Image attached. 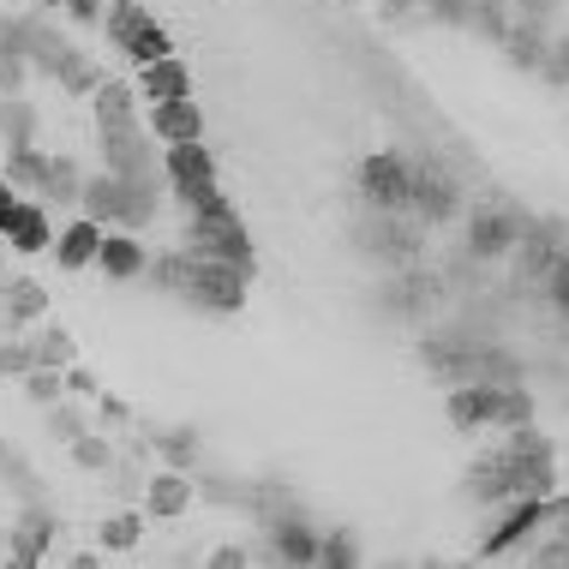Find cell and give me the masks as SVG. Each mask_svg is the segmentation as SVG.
I'll return each mask as SVG.
<instances>
[{
	"label": "cell",
	"instance_id": "obj_3",
	"mask_svg": "<svg viewBox=\"0 0 569 569\" xmlns=\"http://www.w3.org/2000/svg\"><path fill=\"white\" fill-rule=\"evenodd\" d=\"M97 144H102V162H109L114 180H157L162 187V162L157 150L144 144V120H138V90L102 79L97 84Z\"/></svg>",
	"mask_w": 569,
	"mask_h": 569
},
{
	"label": "cell",
	"instance_id": "obj_48",
	"mask_svg": "<svg viewBox=\"0 0 569 569\" xmlns=\"http://www.w3.org/2000/svg\"><path fill=\"white\" fill-rule=\"evenodd\" d=\"M37 7H60V0H37Z\"/></svg>",
	"mask_w": 569,
	"mask_h": 569
},
{
	"label": "cell",
	"instance_id": "obj_33",
	"mask_svg": "<svg viewBox=\"0 0 569 569\" xmlns=\"http://www.w3.org/2000/svg\"><path fill=\"white\" fill-rule=\"evenodd\" d=\"M318 563L325 569H360V540H353L348 528H330L325 540H318Z\"/></svg>",
	"mask_w": 569,
	"mask_h": 569
},
{
	"label": "cell",
	"instance_id": "obj_39",
	"mask_svg": "<svg viewBox=\"0 0 569 569\" xmlns=\"http://www.w3.org/2000/svg\"><path fill=\"white\" fill-rule=\"evenodd\" d=\"M60 383H67V390L79 396V402H97V396H102V383H97V372H90V366H79V360H72L67 372H60Z\"/></svg>",
	"mask_w": 569,
	"mask_h": 569
},
{
	"label": "cell",
	"instance_id": "obj_46",
	"mask_svg": "<svg viewBox=\"0 0 569 569\" xmlns=\"http://www.w3.org/2000/svg\"><path fill=\"white\" fill-rule=\"evenodd\" d=\"M97 420L102 426H127L132 413H127V402H114V396H97Z\"/></svg>",
	"mask_w": 569,
	"mask_h": 569
},
{
	"label": "cell",
	"instance_id": "obj_15",
	"mask_svg": "<svg viewBox=\"0 0 569 569\" xmlns=\"http://www.w3.org/2000/svg\"><path fill=\"white\" fill-rule=\"evenodd\" d=\"M192 498H198V486H192V473H180V468H157L144 480V516H157V521H180L192 510Z\"/></svg>",
	"mask_w": 569,
	"mask_h": 569
},
{
	"label": "cell",
	"instance_id": "obj_36",
	"mask_svg": "<svg viewBox=\"0 0 569 569\" xmlns=\"http://www.w3.org/2000/svg\"><path fill=\"white\" fill-rule=\"evenodd\" d=\"M540 79L546 84H569V30H551V42H546V60H540Z\"/></svg>",
	"mask_w": 569,
	"mask_h": 569
},
{
	"label": "cell",
	"instance_id": "obj_14",
	"mask_svg": "<svg viewBox=\"0 0 569 569\" xmlns=\"http://www.w3.org/2000/svg\"><path fill=\"white\" fill-rule=\"evenodd\" d=\"M162 174H168V192H198V187H217V157L204 150V138H192V144H168Z\"/></svg>",
	"mask_w": 569,
	"mask_h": 569
},
{
	"label": "cell",
	"instance_id": "obj_7",
	"mask_svg": "<svg viewBox=\"0 0 569 569\" xmlns=\"http://www.w3.org/2000/svg\"><path fill=\"white\" fill-rule=\"evenodd\" d=\"M360 198H366V210H396V217H408L413 174H408L402 150H378V157L360 162Z\"/></svg>",
	"mask_w": 569,
	"mask_h": 569
},
{
	"label": "cell",
	"instance_id": "obj_6",
	"mask_svg": "<svg viewBox=\"0 0 569 569\" xmlns=\"http://www.w3.org/2000/svg\"><path fill=\"white\" fill-rule=\"evenodd\" d=\"M187 252L198 258H222V264H240L252 276V240H246V222L234 210H217V217H187Z\"/></svg>",
	"mask_w": 569,
	"mask_h": 569
},
{
	"label": "cell",
	"instance_id": "obj_44",
	"mask_svg": "<svg viewBox=\"0 0 569 569\" xmlns=\"http://www.w3.org/2000/svg\"><path fill=\"white\" fill-rule=\"evenodd\" d=\"M246 563H252V551H246V546H217V551H210V569H246Z\"/></svg>",
	"mask_w": 569,
	"mask_h": 569
},
{
	"label": "cell",
	"instance_id": "obj_17",
	"mask_svg": "<svg viewBox=\"0 0 569 569\" xmlns=\"http://www.w3.org/2000/svg\"><path fill=\"white\" fill-rule=\"evenodd\" d=\"M150 138H162V144H192V138H204V114H198L192 97H174V102H150Z\"/></svg>",
	"mask_w": 569,
	"mask_h": 569
},
{
	"label": "cell",
	"instance_id": "obj_26",
	"mask_svg": "<svg viewBox=\"0 0 569 569\" xmlns=\"http://www.w3.org/2000/svg\"><path fill=\"white\" fill-rule=\"evenodd\" d=\"M79 192H84V168L72 162V157H49V174H42V198H49V204H79Z\"/></svg>",
	"mask_w": 569,
	"mask_h": 569
},
{
	"label": "cell",
	"instance_id": "obj_29",
	"mask_svg": "<svg viewBox=\"0 0 569 569\" xmlns=\"http://www.w3.org/2000/svg\"><path fill=\"white\" fill-rule=\"evenodd\" d=\"M468 24L486 30L491 42H503V30L516 24V0H468Z\"/></svg>",
	"mask_w": 569,
	"mask_h": 569
},
{
	"label": "cell",
	"instance_id": "obj_21",
	"mask_svg": "<svg viewBox=\"0 0 569 569\" xmlns=\"http://www.w3.org/2000/svg\"><path fill=\"white\" fill-rule=\"evenodd\" d=\"M97 246H102V222L79 217L72 228H60V234H54V258H60V270H90V264H97Z\"/></svg>",
	"mask_w": 569,
	"mask_h": 569
},
{
	"label": "cell",
	"instance_id": "obj_5",
	"mask_svg": "<svg viewBox=\"0 0 569 569\" xmlns=\"http://www.w3.org/2000/svg\"><path fill=\"white\" fill-rule=\"evenodd\" d=\"M102 24H109V42L120 54L132 60V67H150V60L174 54V42H168V30L144 12V0H109V12H102Z\"/></svg>",
	"mask_w": 569,
	"mask_h": 569
},
{
	"label": "cell",
	"instance_id": "obj_31",
	"mask_svg": "<svg viewBox=\"0 0 569 569\" xmlns=\"http://www.w3.org/2000/svg\"><path fill=\"white\" fill-rule=\"evenodd\" d=\"M97 540L109 546V551H132L138 540H144V516H138V510H114V516L97 528Z\"/></svg>",
	"mask_w": 569,
	"mask_h": 569
},
{
	"label": "cell",
	"instance_id": "obj_13",
	"mask_svg": "<svg viewBox=\"0 0 569 569\" xmlns=\"http://www.w3.org/2000/svg\"><path fill=\"white\" fill-rule=\"evenodd\" d=\"M264 540H270L264 558H276V563H318V533L306 528L295 510L264 516Z\"/></svg>",
	"mask_w": 569,
	"mask_h": 569
},
{
	"label": "cell",
	"instance_id": "obj_8",
	"mask_svg": "<svg viewBox=\"0 0 569 569\" xmlns=\"http://www.w3.org/2000/svg\"><path fill=\"white\" fill-rule=\"evenodd\" d=\"M353 240H360L366 258H383V264H413L420 258V234L396 217V210H366L353 222Z\"/></svg>",
	"mask_w": 569,
	"mask_h": 569
},
{
	"label": "cell",
	"instance_id": "obj_28",
	"mask_svg": "<svg viewBox=\"0 0 569 569\" xmlns=\"http://www.w3.org/2000/svg\"><path fill=\"white\" fill-rule=\"evenodd\" d=\"M42 174H49V157H42L37 144H24V150H12L7 157V187H19V192H42Z\"/></svg>",
	"mask_w": 569,
	"mask_h": 569
},
{
	"label": "cell",
	"instance_id": "obj_9",
	"mask_svg": "<svg viewBox=\"0 0 569 569\" xmlns=\"http://www.w3.org/2000/svg\"><path fill=\"white\" fill-rule=\"evenodd\" d=\"M521 210L510 204H486L468 217V258H510L516 252V234H521Z\"/></svg>",
	"mask_w": 569,
	"mask_h": 569
},
{
	"label": "cell",
	"instance_id": "obj_37",
	"mask_svg": "<svg viewBox=\"0 0 569 569\" xmlns=\"http://www.w3.org/2000/svg\"><path fill=\"white\" fill-rule=\"evenodd\" d=\"M540 288L551 295V306H558V312L569 318V246H563V252H558V258H551V264H546Z\"/></svg>",
	"mask_w": 569,
	"mask_h": 569
},
{
	"label": "cell",
	"instance_id": "obj_45",
	"mask_svg": "<svg viewBox=\"0 0 569 569\" xmlns=\"http://www.w3.org/2000/svg\"><path fill=\"white\" fill-rule=\"evenodd\" d=\"M60 7H67L72 19H79V24H97L102 12H109V0H60Z\"/></svg>",
	"mask_w": 569,
	"mask_h": 569
},
{
	"label": "cell",
	"instance_id": "obj_20",
	"mask_svg": "<svg viewBox=\"0 0 569 569\" xmlns=\"http://www.w3.org/2000/svg\"><path fill=\"white\" fill-rule=\"evenodd\" d=\"M67 49H72V42L60 37L42 12H24V60H30V72H49V79H54V67L67 60Z\"/></svg>",
	"mask_w": 569,
	"mask_h": 569
},
{
	"label": "cell",
	"instance_id": "obj_41",
	"mask_svg": "<svg viewBox=\"0 0 569 569\" xmlns=\"http://www.w3.org/2000/svg\"><path fill=\"white\" fill-rule=\"evenodd\" d=\"M24 79H30V60H19V54H0V97H19Z\"/></svg>",
	"mask_w": 569,
	"mask_h": 569
},
{
	"label": "cell",
	"instance_id": "obj_11",
	"mask_svg": "<svg viewBox=\"0 0 569 569\" xmlns=\"http://www.w3.org/2000/svg\"><path fill=\"white\" fill-rule=\"evenodd\" d=\"M540 528H546V498H510L503 521L480 540V558H510V551H516L521 540H533Z\"/></svg>",
	"mask_w": 569,
	"mask_h": 569
},
{
	"label": "cell",
	"instance_id": "obj_40",
	"mask_svg": "<svg viewBox=\"0 0 569 569\" xmlns=\"http://www.w3.org/2000/svg\"><path fill=\"white\" fill-rule=\"evenodd\" d=\"M109 486L120 498H144V473H138L132 461H109Z\"/></svg>",
	"mask_w": 569,
	"mask_h": 569
},
{
	"label": "cell",
	"instance_id": "obj_18",
	"mask_svg": "<svg viewBox=\"0 0 569 569\" xmlns=\"http://www.w3.org/2000/svg\"><path fill=\"white\" fill-rule=\"evenodd\" d=\"M138 97H144V102L192 97V67L180 54H162V60H150V67H138Z\"/></svg>",
	"mask_w": 569,
	"mask_h": 569
},
{
	"label": "cell",
	"instance_id": "obj_35",
	"mask_svg": "<svg viewBox=\"0 0 569 569\" xmlns=\"http://www.w3.org/2000/svg\"><path fill=\"white\" fill-rule=\"evenodd\" d=\"M67 450H72V461H79L84 473H109V461H114V450H109V438H102V432H84V438H72Z\"/></svg>",
	"mask_w": 569,
	"mask_h": 569
},
{
	"label": "cell",
	"instance_id": "obj_42",
	"mask_svg": "<svg viewBox=\"0 0 569 569\" xmlns=\"http://www.w3.org/2000/svg\"><path fill=\"white\" fill-rule=\"evenodd\" d=\"M0 54L24 60V12H0Z\"/></svg>",
	"mask_w": 569,
	"mask_h": 569
},
{
	"label": "cell",
	"instance_id": "obj_27",
	"mask_svg": "<svg viewBox=\"0 0 569 569\" xmlns=\"http://www.w3.org/2000/svg\"><path fill=\"white\" fill-rule=\"evenodd\" d=\"M30 353H37V366H54V372H67V366L79 360V342H72V330L49 325V330L30 336Z\"/></svg>",
	"mask_w": 569,
	"mask_h": 569
},
{
	"label": "cell",
	"instance_id": "obj_22",
	"mask_svg": "<svg viewBox=\"0 0 569 569\" xmlns=\"http://www.w3.org/2000/svg\"><path fill=\"white\" fill-rule=\"evenodd\" d=\"M37 132H42L37 102H24V97H0V144H7V150H24V144H37Z\"/></svg>",
	"mask_w": 569,
	"mask_h": 569
},
{
	"label": "cell",
	"instance_id": "obj_2",
	"mask_svg": "<svg viewBox=\"0 0 569 569\" xmlns=\"http://www.w3.org/2000/svg\"><path fill=\"white\" fill-rule=\"evenodd\" d=\"M144 276L162 288V295H174V300H187L198 306V312H210V318H228V312H240L246 306V276L240 264H222V258H198V252H162V258H150Z\"/></svg>",
	"mask_w": 569,
	"mask_h": 569
},
{
	"label": "cell",
	"instance_id": "obj_24",
	"mask_svg": "<svg viewBox=\"0 0 569 569\" xmlns=\"http://www.w3.org/2000/svg\"><path fill=\"white\" fill-rule=\"evenodd\" d=\"M0 312H7V325H37V318L49 312V288L42 282H7L0 288Z\"/></svg>",
	"mask_w": 569,
	"mask_h": 569
},
{
	"label": "cell",
	"instance_id": "obj_19",
	"mask_svg": "<svg viewBox=\"0 0 569 569\" xmlns=\"http://www.w3.org/2000/svg\"><path fill=\"white\" fill-rule=\"evenodd\" d=\"M0 240H12V252H24V258L49 252V240H54L49 204H30V198H19V210H12V222H7V234H0Z\"/></svg>",
	"mask_w": 569,
	"mask_h": 569
},
{
	"label": "cell",
	"instance_id": "obj_34",
	"mask_svg": "<svg viewBox=\"0 0 569 569\" xmlns=\"http://www.w3.org/2000/svg\"><path fill=\"white\" fill-rule=\"evenodd\" d=\"M19 383H24V396H30L37 408H54L60 396H67V383H60V372H54V366H30V372H24Z\"/></svg>",
	"mask_w": 569,
	"mask_h": 569
},
{
	"label": "cell",
	"instance_id": "obj_16",
	"mask_svg": "<svg viewBox=\"0 0 569 569\" xmlns=\"http://www.w3.org/2000/svg\"><path fill=\"white\" fill-rule=\"evenodd\" d=\"M144 240H132V228H102V246H97V270L109 276V282H132V276H144Z\"/></svg>",
	"mask_w": 569,
	"mask_h": 569
},
{
	"label": "cell",
	"instance_id": "obj_4",
	"mask_svg": "<svg viewBox=\"0 0 569 569\" xmlns=\"http://www.w3.org/2000/svg\"><path fill=\"white\" fill-rule=\"evenodd\" d=\"M456 432H480V426H521L533 420V402L521 383H498V378H480V383H456L450 402H443Z\"/></svg>",
	"mask_w": 569,
	"mask_h": 569
},
{
	"label": "cell",
	"instance_id": "obj_30",
	"mask_svg": "<svg viewBox=\"0 0 569 569\" xmlns=\"http://www.w3.org/2000/svg\"><path fill=\"white\" fill-rule=\"evenodd\" d=\"M54 84L60 90H72V97H97V84H102V72L90 67V60L79 49H67V60L54 67Z\"/></svg>",
	"mask_w": 569,
	"mask_h": 569
},
{
	"label": "cell",
	"instance_id": "obj_10",
	"mask_svg": "<svg viewBox=\"0 0 569 569\" xmlns=\"http://www.w3.org/2000/svg\"><path fill=\"white\" fill-rule=\"evenodd\" d=\"M408 174H413V198H408V210L413 217H426V222H450L456 210H461V192H456V180L443 174L438 162H408Z\"/></svg>",
	"mask_w": 569,
	"mask_h": 569
},
{
	"label": "cell",
	"instance_id": "obj_12",
	"mask_svg": "<svg viewBox=\"0 0 569 569\" xmlns=\"http://www.w3.org/2000/svg\"><path fill=\"white\" fill-rule=\"evenodd\" d=\"M54 528H60V521H54V510H49L42 498H37V503H24L19 528L7 533V551H12V563L37 569L42 558H49V540H54Z\"/></svg>",
	"mask_w": 569,
	"mask_h": 569
},
{
	"label": "cell",
	"instance_id": "obj_32",
	"mask_svg": "<svg viewBox=\"0 0 569 569\" xmlns=\"http://www.w3.org/2000/svg\"><path fill=\"white\" fill-rule=\"evenodd\" d=\"M42 413H49V438H54V443H72V438L90 432V413H84L79 402H67V396H60L54 408H42Z\"/></svg>",
	"mask_w": 569,
	"mask_h": 569
},
{
	"label": "cell",
	"instance_id": "obj_25",
	"mask_svg": "<svg viewBox=\"0 0 569 569\" xmlns=\"http://www.w3.org/2000/svg\"><path fill=\"white\" fill-rule=\"evenodd\" d=\"M150 450H157L168 468H180V473L198 468V432L192 426H162V432H150Z\"/></svg>",
	"mask_w": 569,
	"mask_h": 569
},
{
	"label": "cell",
	"instance_id": "obj_1",
	"mask_svg": "<svg viewBox=\"0 0 569 569\" xmlns=\"http://www.w3.org/2000/svg\"><path fill=\"white\" fill-rule=\"evenodd\" d=\"M558 491V461H551V443L533 432L528 420L510 426V443L473 461L461 498L468 503H510V498H551Z\"/></svg>",
	"mask_w": 569,
	"mask_h": 569
},
{
	"label": "cell",
	"instance_id": "obj_23",
	"mask_svg": "<svg viewBox=\"0 0 569 569\" xmlns=\"http://www.w3.org/2000/svg\"><path fill=\"white\" fill-rule=\"evenodd\" d=\"M79 210L102 228H120V180L102 168V174H84V192H79Z\"/></svg>",
	"mask_w": 569,
	"mask_h": 569
},
{
	"label": "cell",
	"instance_id": "obj_47",
	"mask_svg": "<svg viewBox=\"0 0 569 569\" xmlns=\"http://www.w3.org/2000/svg\"><path fill=\"white\" fill-rule=\"evenodd\" d=\"M12 210H19V187H7V180H0V234H7Z\"/></svg>",
	"mask_w": 569,
	"mask_h": 569
},
{
	"label": "cell",
	"instance_id": "obj_43",
	"mask_svg": "<svg viewBox=\"0 0 569 569\" xmlns=\"http://www.w3.org/2000/svg\"><path fill=\"white\" fill-rule=\"evenodd\" d=\"M426 7H432V0H378V12H383V19H390V24L413 19V12H426Z\"/></svg>",
	"mask_w": 569,
	"mask_h": 569
},
{
	"label": "cell",
	"instance_id": "obj_38",
	"mask_svg": "<svg viewBox=\"0 0 569 569\" xmlns=\"http://www.w3.org/2000/svg\"><path fill=\"white\" fill-rule=\"evenodd\" d=\"M30 366H37V353H30V342H24V336H12V342H0V372H7V378H24Z\"/></svg>",
	"mask_w": 569,
	"mask_h": 569
}]
</instances>
